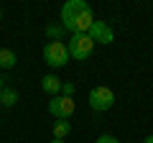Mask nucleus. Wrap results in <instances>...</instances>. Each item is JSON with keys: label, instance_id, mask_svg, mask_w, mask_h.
<instances>
[{"label": "nucleus", "instance_id": "17", "mask_svg": "<svg viewBox=\"0 0 153 143\" xmlns=\"http://www.w3.org/2000/svg\"><path fill=\"white\" fill-rule=\"evenodd\" d=\"M0 18H3V10H0Z\"/></svg>", "mask_w": 153, "mask_h": 143}, {"label": "nucleus", "instance_id": "2", "mask_svg": "<svg viewBox=\"0 0 153 143\" xmlns=\"http://www.w3.org/2000/svg\"><path fill=\"white\" fill-rule=\"evenodd\" d=\"M66 49H69V59H76V61H84L92 56L94 51V41L89 39L87 33H71L69 44H66Z\"/></svg>", "mask_w": 153, "mask_h": 143}, {"label": "nucleus", "instance_id": "1", "mask_svg": "<svg viewBox=\"0 0 153 143\" xmlns=\"http://www.w3.org/2000/svg\"><path fill=\"white\" fill-rule=\"evenodd\" d=\"M94 23V13L84 0H66L61 5V26L71 33H89Z\"/></svg>", "mask_w": 153, "mask_h": 143}, {"label": "nucleus", "instance_id": "14", "mask_svg": "<svg viewBox=\"0 0 153 143\" xmlns=\"http://www.w3.org/2000/svg\"><path fill=\"white\" fill-rule=\"evenodd\" d=\"M3 82H5V79H3V77H0V92H3V89H5V84H3Z\"/></svg>", "mask_w": 153, "mask_h": 143}, {"label": "nucleus", "instance_id": "11", "mask_svg": "<svg viewBox=\"0 0 153 143\" xmlns=\"http://www.w3.org/2000/svg\"><path fill=\"white\" fill-rule=\"evenodd\" d=\"M64 33H66V28L61 26V23H49V26H46V36H49L51 41H59Z\"/></svg>", "mask_w": 153, "mask_h": 143}, {"label": "nucleus", "instance_id": "9", "mask_svg": "<svg viewBox=\"0 0 153 143\" xmlns=\"http://www.w3.org/2000/svg\"><path fill=\"white\" fill-rule=\"evenodd\" d=\"M51 130H54V138H56V141H64V138L71 133V123H69V120H56Z\"/></svg>", "mask_w": 153, "mask_h": 143}, {"label": "nucleus", "instance_id": "16", "mask_svg": "<svg viewBox=\"0 0 153 143\" xmlns=\"http://www.w3.org/2000/svg\"><path fill=\"white\" fill-rule=\"evenodd\" d=\"M51 143H61V141H56V138H54V141H51Z\"/></svg>", "mask_w": 153, "mask_h": 143}, {"label": "nucleus", "instance_id": "15", "mask_svg": "<svg viewBox=\"0 0 153 143\" xmlns=\"http://www.w3.org/2000/svg\"><path fill=\"white\" fill-rule=\"evenodd\" d=\"M143 143H153V136H148V138H146V141H143Z\"/></svg>", "mask_w": 153, "mask_h": 143}, {"label": "nucleus", "instance_id": "5", "mask_svg": "<svg viewBox=\"0 0 153 143\" xmlns=\"http://www.w3.org/2000/svg\"><path fill=\"white\" fill-rule=\"evenodd\" d=\"M74 97H64V95H56V97H51L49 102V112L56 118V120H69L71 115H74Z\"/></svg>", "mask_w": 153, "mask_h": 143}, {"label": "nucleus", "instance_id": "13", "mask_svg": "<svg viewBox=\"0 0 153 143\" xmlns=\"http://www.w3.org/2000/svg\"><path fill=\"white\" fill-rule=\"evenodd\" d=\"M97 143H120V141L115 136H107V133H105V136H97Z\"/></svg>", "mask_w": 153, "mask_h": 143}, {"label": "nucleus", "instance_id": "12", "mask_svg": "<svg viewBox=\"0 0 153 143\" xmlns=\"http://www.w3.org/2000/svg\"><path fill=\"white\" fill-rule=\"evenodd\" d=\"M61 95H64V97H74V84L64 82V84H61Z\"/></svg>", "mask_w": 153, "mask_h": 143}, {"label": "nucleus", "instance_id": "7", "mask_svg": "<svg viewBox=\"0 0 153 143\" xmlns=\"http://www.w3.org/2000/svg\"><path fill=\"white\" fill-rule=\"evenodd\" d=\"M61 79L56 77V74H46V77H41V89L44 92H49L51 97H56V95H61Z\"/></svg>", "mask_w": 153, "mask_h": 143}, {"label": "nucleus", "instance_id": "10", "mask_svg": "<svg viewBox=\"0 0 153 143\" xmlns=\"http://www.w3.org/2000/svg\"><path fill=\"white\" fill-rule=\"evenodd\" d=\"M18 102V92L16 89H3V92H0V105H3V107H13V105Z\"/></svg>", "mask_w": 153, "mask_h": 143}, {"label": "nucleus", "instance_id": "6", "mask_svg": "<svg viewBox=\"0 0 153 143\" xmlns=\"http://www.w3.org/2000/svg\"><path fill=\"white\" fill-rule=\"evenodd\" d=\"M87 36L94 41V44H97V41H100V44H112V41H115V33H112V28H110L105 21H94Z\"/></svg>", "mask_w": 153, "mask_h": 143}, {"label": "nucleus", "instance_id": "8", "mask_svg": "<svg viewBox=\"0 0 153 143\" xmlns=\"http://www.w3.org/2000/svg\"><path fill=\"white\" fill-rule=\"evenodd\" d=\"M16 64H18L16 51H10V49H0V69H13Z\"/></svg>", "mask_w": 153, "mask_h": 143}, {"label": "nucleus", "instance_id": "3", "mask_svg": "<svg viewBox=\"0 0 153 143\" xmlns=\"http://www.w3.org/2000/svg\"><path fill=\"white\" fill-rule=\"evenodd\" d=\"M44 61L49 66H54V69L66 66L69 64V49H66V44H61V41H49V44L44 46Z\"/></svg>", "mask_w": 153, "mask_h": 143}, {"label": "nucleus", "instance_id": "4", "mask_svg": "<svg viewBox=\"0 0 153 143\" xmlns=\"http://www.w3.org/2000/svg\"><path fill=\"white\" fill-rule=\"evenodd\" d=\"M115 105V92L110 87H94L89 92V107L94 112H105Z\"/></svg>", "mask_w": 153, "mask_h": 143}]
</instances>
